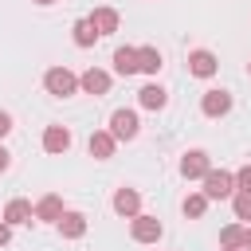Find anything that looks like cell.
I'll return each instance as SVG.
<instances>
[{
  "instance_id": "cell-1",
  "label": "cell",
  "mask_w": 251,
  "mask_h": 251,
  "mask_svg": "<svg viewBox=\"0 0 251 251\" xmlns=\"http://www.w3.org/2000/svg\"><path fill=\"white\" fill-rule=\"evenodd\" d=\"M200 180H204L200 192H204L208 200H227V196L235 192V173H227V169H208Z\"/></svg>"
},
{
  "instance_id": "cell-2",
  "label": "cell",
  "mask_w": 251,
  "mask_h": 251,
  "mask_svg": "<svg viewBox=\"0 0 251 251\" xmlns=\"http://www.w3.org/2000/svg\"><path fill=\"white\" fill-rule=\"evenodd\" d=\"M43 90L55 94V98H71V94L78 90V75L67 71V67H51V71L43 75Z\"/></svg>"
},
{
  "instance_id": "cell-3",
  "label": "cell",
  "mask_w": 251,
  "mask_h": 251,
  "mask_svg": "<svg viewBox=\"0 0 251 251\" xmlns=\"http://www.w3.org/2000/svg\"><path fill=\"white\" fill-rule=\"evenodd\" d=\"M129 235H133V243H157V239L165 235V227H161L157 216L137 212V216H129Z\"/></svg>"
},
{
  "instance_id": "cell-4",
  "label": "cell",
  "mask_w": 251,
  "mask_h": 251,
  "mask_svg": "<svg viewBox=\"0 0 251 251\" xmlns=\"http://www.w3.org/2000/svg\"><path fill=\"white\" fill-rule=\"evenodd\" d=\"M110 133L118 141H133L141 133V122H137V110H114L110 114Z\"/></svg>"
},
{
  "instance_id": "cell-5",
  "label": "cell",
  "mask_w": 251,
  "mask_h": 251,
  "mask_svg": "<svg viewBox=\"0 0 251 251\" xmlns=\"http://www.w3.org/2000/svg\"><path fill=\"white\" fill-rule=\"evenodd\" d=\"M208 169H212V157H208L204 149H188V153L180 157V176H184V180H200Z\"/></svg>"
},
{
  "instance_id": "cell-6",
  "label": "cell",
  "mask_w": 251,
  "mask_h": 251,
  "mask_svg": "<svg viewBox=\"0 0 251 251\" xmlns=\"http://www.w3.org/2000/svg\"><path fill=\"white\" fill-rule=\"evenodd\" d=\"M216 71H220V59H216L212 51H204V47L188 51V75H196V78H212Z\"/></svg>"
},
{
  "instance_id": "cell-7",
  "label": "cell",
  "mask_w": 251,
  "mask_h": 251,
  "mask_svg": "<svg viewBox=\"0 0 251 251\" xmlns=\"http://www.w3.org/2000/svg\"><path fill=\"white\" fill-rule=\"evenodd\" d=\"M86 149H90V157H94V161H110V157H114V149H118V137H114L110 129H94V133H90V141H86Z\"/></svg>"
},
{
  "instance_id": "cell-8",
  "label": "cell",
  "mask_w": 251,
  "mask_h": 251,
  "mask_svg": "<svg viewBox=\"0 0 251 251\" xmlns=\"http://www.w3.org/2000/svg\"><path fill=\"white\" fill-rule=\"evenodd\" d=\"M78 86H82L86 94L102 98V94H110V75H106L102 67H90V71H82V75H78Z\"/></svg>"
},
{
  "instance_id": "cell-9",
  "label": "cell",
  "mask_w": 251,
  "mask_h": 251,
  "mask_svg": "<svg viewBox=\"0 0 251 251\" xmlns=\"http://www.w3.org/2000/svg\"><path fill=\"white\" fill-rule=\"evenodd\" d=\"M67 149H71V129H67V126H47V129H43V153L59 157V153H67Z\"/></svg>"
},
{
  "instance_id": "cell-10",
  "label": "cell",
  "mask_w": 251,
  "mask_h": 251,
  "mask_svg": "<svg viewBox=\"0 0 251 251\" xmlns=\"http://www.w3.org/2000/svg\"><path fill=\"white\" fill-rule=\"evenodd\" d=\"M200 110H204V118H224L231 110V94L227 90H208L200 98Z\"/></svg>"
},
{
  "instance_id": "cell-11",
  "label": "cell",
  "mask_w": 251,
  "mask_h": 251,
  "mask_svg": "<svg viewBox=\"0 0 251 251\" xmlns=\"http://www.w3.org/2000/svg\"><path fill=\"white\" fill-rule=\"evenodd\" d=\"M114 212L126 216V220L137 216V212H141V192H137V188H118V192H114Z\"/></svg>"
},
{
  "instance_id": "cell-12",
  "label": "cell",
  "mask_w": 251,
  "mask_h": 251,
  "mask_svg": "<svg viewBox=\"0 0 251 251\" xmlns=\"http://www.w3.org/2000/svg\"><path fill=\"white\" fill-rule=\"evenodd\" d=\"M55 227H59L63 239H82V235H86V216H82V212H63Z\"/></svg>"
},
{
  "instance_id": "cell-13",
  "label": "cell",
  "mask_w": 251,
  "mask_h": 251,
  "mask_svg": "<svg viewBox=\"0 0 251 251\" xmlns=\"http://www.w3.org/2000/svg\"><path fill=\"white\" fill-rule=\"evenodd\" d=\"M86 20L94 24V31H98V35H110V31H118V20H122V16H118L110 4H102V8H94Z\"/></svg>"
},
{
  "instance_id": "cell-14",
  "label": "cell",
  "mask_w": 251,
  "mask_h": 251,
  "mask_svg": "<svg viewBox=\"0 0 251 251\" xmlns=\"http://www.w3.org/2000/svg\"><path fill=\"white\" fill-rule=\"evenodd\" d=\"M63 212H67V208H63V196H55V192H47V196L35 204V220H43V224H59Z\"/></svg>"
},
{
  "instance_id": "cell-15",
  "label": "cell",
  "mask_w": 251,
  "mask_h": 251,
  "mask_svg": "<svg viewBox=\"0 0 251 251\" xmlns=\"http://www.w3.org/2000/svg\"><path fill=\"white\" fill-rule=\"evenodd\" d=\"M137 102H141L145 110H165V106H169V94H165V86L149 82V86H141V90H137Z\"/></svg>"
},
{
  "instance_id": "cell-16",
  "label": "cell",
  "mask_w": 251,
  "mask_h": 251,
  "mask_svg": "<svg viewBox=\"0 0 251 251\" xmlns=\"http://www.w3.org/2000/svg\"><path fill=\"white\" fill-rule=\"evenodd\" d=\"M31 216H35V208L27 204V200H8L4 204V224H31Z\"/></svg>"
},
{
  "instance_id": "cell-17",
  "label": "cell",
  "mask_w": 251,
  "mask_h": 251,
  "mask_svg": "<svg viewBox=\"0 0 251 251\" xmlns=\"http://www.w3.org/2000/svg\"><path fill=\"white\" fill-rule=\"evenodd\" d=\"M114 71H118L122 78L137 75V47H118V51H114Z\"/></svg>"
},
{
  "instance_id": "cell-18",
  "label": "cell",
  "mask_w": 251,
  "mask_h": 251,
  "mask_svg": "<svg viewBox=\"0 0 251 251\" xmlns=\"http://www.w3.org/2000/svg\"><path fill=\"white\" fill-rule=\"evenodd\" d=\"M71 39H75V47H94L98 31H94V24H90V20H75V27H71Z\"/></svg>"
},
{
  "instance_id": "cell-19",
  "label": "cell",
  "mask_w": 251,
  "mask_h": 251,
  "mask_svg": "<svg viewBox=\"0 0 251 251\" xmlns=\"http://www.w3.org/2000/svg\"><path fill=\"white\" fill-rule=\"evenodd\" d=\"M137 71L141 75H157L161 71V51L157 47H137Z\"/></svg>"
},
{
  "instance_id": "cell-20",
  "label": "cell",
  "mask_w": 251,
  "mask_h": 251,
  "mask_svg": "<svg viewBox=\"0 0 251 251\" xmlns=\"http://www.w3.org/2000/svg\"><path fill=\"white\" fill-rule=\"evenodd\" d=\"M208 204H212V200H208V196H204V192H188V196H184V204H180V208H184V216H188V220H200V216H204V212H208Z\"/></svg>"
},
{
  "instance_id": "cell-21",
  "label": "cell",
  "mask_w": 251,
  "mask_h": 251,
  "mask_svg": "<svg viewBox=\"0 0 251 251\" xmlns=\"http://www.w3.org/2000/svg\"><path fill=\"white\" fill-rule=\"evenodd\" d=\"M220 247H243V224H224L220 227Z\"/></svg>"
},
{
  "instance_id": "cell-22",
  "label": "cell",
  "mask_w": 251,
  "mask_h": 251,
  "mask_svg": "<svg viewBox=\"0 0 251 251\" xmlns=\"http://www.w3.org/2000/svg\"><path fill=\"white\" fill-rule=\"evenodd\" d=\"M231 208H235V220H247L251 224V192H231Z\"/></svg>"
},
{
  "instance_id": "cell-23",
  "label": "cell",
  "mask_w": 251,
  "mask_h": 251,
  "mask_svg": "<svg viewBox=\"0 0 251 251\" xmlns=\"http://www.w3.org/2000/svg\"><path fill=\"white\" fill-rule=\"evenodd\" d=\"M235 188H243V192H251V165H243V169L235 173Z\"/></svg>"
},
{
  "instance_id": "cell-24",
  "label": "cell",
  "mask_w": 251,
  "mask_h": 251,
  "mask_svg": "<svg viewBox=\"0 0 251 251\" xmlns=\"http://www.w3.org/2000/svg\"><path fill=\"white\" fill-rule=\"evenodd\" d=\"M8 133H12V114L0 110V137H8Z\"/></svg>"
},
{
  "instance_id": "cell-25",
  "label": "cell",
  "mask_w": 251,
  "mask_h": 251,
  "mask_svg": "<svg viewBox=\"0 0 251 251\" xmlns=\"http://www.w3.org/2000/svg\"><path fill=\"white\" fill-rule=\"evenodd\" d=\"M8 243H12V224L0 220V247H8Z\"/></svg>"
},
{
  "instance_id": "cell-26",
  "label": "cell",
  "mask_w": 251,
  "mask_h": 251,
  "mask_svg": "<svg viewBox=\"0 0 251 251\" xmlns=\"http://www.w3.org/2000/svg\"><path fill=\"white\" fill-rule=\"evenodd\" d=\"M8 165H12V153H8V149H4V145H0V173H4V169H8Z\"/></svg>"
},
{
  "instance_id": "cell-27",
  "label": "cell",
  "mask_w": 251,
  "mask_h": 251,
  "mask_svg": "<svg viewBox=\"0 0 251 251\" xmlns=\"http://www.w3.org/2000/svg\"><path fill=\"white\" fill-rule=\"evenodd\" d=\"M243 251H251V224L243 227Z\"/></svg>"
},
{
  "instance_id": "cell-28",
  "label": "cell",
  "mask_w": 251,
  "mask_h": 251,
  "mask_svg": "<svg viewBox=\"0 0 251 251\" xmlns=\"http://www.w3.org/2000/svg\"><path fill=\"white\" fill-rule=\"evenodd\" d=\"M35 4H39V8H47V4H55V0H35Z\"/></svg>"
},
{
  "instance_id": "cell-29",
  "label": "cell",
  "mask_w": 251,
  "mask_h": 251,
  "mask_svg": "<svg viewBox=\"0 0 251 251\" xmlns=\"http://www.w3.org/2000/svg\"><path fill=\"white\" fill-rule=\"evenodd\" d=\"M224 251H243V247H224Z\"/></svg>"
},
{
  "instance_id": "cell-30",
  "label": "cell",
  "mask_w": 251,
  "mask_h": 251,
  "mask_svg": "<svg viewBox=\"0 0 251 251\" xmlns=\"http://www.w3.org/2000/svg\"><path fill=\"white\" fill-rule=\"evenodd\" d=\"M247 75H251V63H247Z\"/></svg>"
}]
</instances>
